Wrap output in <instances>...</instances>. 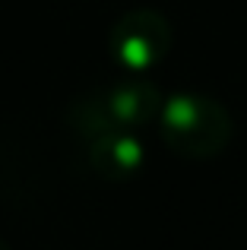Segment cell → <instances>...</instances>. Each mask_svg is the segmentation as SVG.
I'll return each instance as SVG.
<instances>
[{"label":"cell","mask_w":247,"mask_h":250,"mask_svg":"<svg viewBox=\"0 0 247 250\" xmlns=\"http://www.w3.org/2000/svg\"><path fill=\"white\" fill-rule=\"evenodd\" d=\"M159 136L181 159L206 162L228 149L235 121L228 108L206 92H174L159 111Z\"/></svg>","instance_id":"1"},{"label":"cell","mask_w":247,"mask_h":250,"mask_svg":"<svg viewBox=\"0 0 247 250\" xmlns=\"http://www.w3.org/2000/svg\"><path fill=\"white\" fill-rule=\"evenodd\" d=\"M171 42L174 32L168 16L149 6L127 10L124 16L114 19L111 32H108L111 61L127 73H146V70L159 67L171 51Z\"/></svg>","instance_id":"2"},{"label":"cell","mask_w":247,"mask_h":250,"mask_svg":"<svg viewBox=\"0 0 247 250\" xmlns=\"http://www.w3.org/2000/svg\"><path fill=\"white\" fill-rule=\"evenodd\" d=\"M86 162L102 181H127L146 165V149L130 130H114L86 143Z\"/></svg>","instance_id":"3"},{"label":"cell","mask_w":247,"mask_h":250,"mask_svg":"<svg viewBox=\"0 0 247 250\" xmlns=\"http://www.w3.org/2000/svg\"><path fill=\"white\" fill-rule=\"evenodd\" d=\"M105 102L111 108L114 121L121 130L143 127L149 121H159V111L165 104V95L155 83L149 80H124L114 85H105Z\"/></svg>","instance_id":"4"},{"label":"cell","mask_w":247,"mask_h":250,"mask_svg":"<svg viewBox=\"0 0 247 250\" xmlns=\"http://www.w3.org/2000/svg\"><path fill=\"white\" fill-rule=\"evenodd\" d=\"M67 127L76 136H82L86 143L121 130L114 114H111V108H108V102H105V89H92V92L76 95L67 108Z\"/></svg>","instance_id":"5"},{"label":"cell","mask_w":247,"mask_h":250,"mask_svg":"<svg viewBox=\"0 0 247 250\" xmlns=\"http://www.w3.org/2000/svg\"><path fill=\"white\" fill-rule=\"evenodd\" d=\"M0 250H10V244H6V241H3V238H0Z\"/></svg>","instance_id":"6"}]
</instances>
